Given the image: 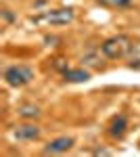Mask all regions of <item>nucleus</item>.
I'll list each match as a JSON object with an SVG mask.
<instances>
[{"instance_id":"obj_9","label":"nucleus","mask_w":140,"mask_h":157,"mask_svg":"<svg viewBox=\"0 0 140 157\" xmlns=\"http://www.w3.org/2000/svg\"><path fill=\"white\" fill-rule=\"evenodd\" d=\"M111 2H113L115 6H121V9H126V6H130V2H132V0H111Z\"/></svg>"},{"instance_id":"obj_1","label":"nucleus","mask_w":140,"mask_h":157,"mask_svg":"<svg viewBox=\"0 0 140 157\" xmlns=\"http://www.w3.org/2000/svg\"><path fill=\"white\" fill-rule=\"evenodd\" d=\"M130 50H132V40H130V36H123V34L107 38L100 44V52L107 59H121V57L128 55Z\"/></svg>"},{"instance_id":"obj_10","label":"nucleus","mask_w":140,"mask_h":157,"mask_svg":"<svg viewBox=\"0 0 140 157\" xmlns=\"http://www.w3.org/2000/svg\"><path fill=\"white\" fill-rule=\"evenodd\" d=\"M2 17H4V21H13V15H11L9 9H4V11H2Z\"/></svg>"},{"instance_id":"obj_8","label":"nucleus","mask_w":140,"mask_h":157,"mask_svg":"<svg viewBox=\"0 0 140 157\" xmlns=\"http://www.w3.org/2000/svg\"><path fill=\"white\" fill-rule=\"evenodd\" d=\"M17 113H19L23 120H36V117L40 115V107H38V105H32V103H27V105H21Z\"/></svg>"},{"instance_id":"obj_4","label":"nucleus","mask_w":140,"mask_h":157,"mask_svg":"<svg viewBox=\"0 0 140 157\" xmlns=\"http://www.w3.org/2000/svg\"><path fill=\"white\" fill-rule=\"evenodd\" d=\"M73 138L71 136H59L55 140H50L46 147H44V155H59V153H67L71 147H73Z\"/></svg>"},{"instance_id":"obj_6","label":"nucleus","mask_w":140,"mask_h":157,"mask_svg":"<svg viewBox=\"0 0 140 157\" xmlns=\"http://www.w3.org/2000/svg\"><path fill=\"white\" fill-rule=\"evenodd\" d=\"M126 130H128V117H126V113H119V115H115V117L111 120V124H109V136L115 138V140H119V138H123Z\"/></svg>"},{"instance_id":"obj_3","label":"nucleus","mask_w":140,"mask_h":157,"mask_svg":"<svg viewBox=\"0 0 140 157\" xmlns=\"http://www.w3.org/2000/svg\"><path fill=\"white\" fill-rule=\"evenodd\" d=\"M32 80H34V69L27 65H11L4 69V82L13 88L27 86Z\"/></svg>"},{"instance_id":"obj_7","label":"nucleus","mask_w":140,"mask_h":157,"mask_svg":"<svg viewBox=\"0 0 140 157\" xmlns=\"http://www.w3.org/2000/svg\"><path fill=\"white\" fill-rule=\"evenodd\" d=\"M63 78L67 80V82H73V84H82V82H88L90 80V73L86 71V69H65L63 71Z\"/></svg>"},{"instance_id":"obj_2","label":"nucleus","mask_w":140,"mask_h":157,"mask_svg":"<svg viewBox=\"0 0 140 157\" xmlns=\"http://www.w3.org/2000/svg\"><path fill=\"white\" fill-rule=\"evenodd\" d=\"M75 19V13L69 6H63V9H52V11L42 13L40 17H34V23H48V25H69Z\"/></svg>"},{"instance_id":"obj_5","label":"nucleus","mask_w":140,"mask_h":157,"mask_svg":"<svg viewBox=\"0 0 140 157\" xmlns=\"http://www.w3.org/2000/svg\"><path fill=\"white\" fill-rule=\"evenodd\" d=\"M15 138L17 140H38L40 138V126H36V124H19V126H15Z\"/></svg>"}]
</instances>
